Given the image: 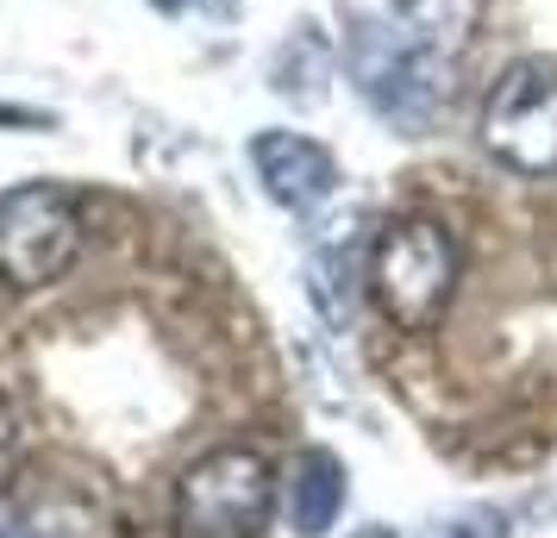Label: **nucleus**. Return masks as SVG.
<instances>
[{"label":"nucleus","instance_id":"1a4fd4ad","mask_svg":"<svg viewBox=\"0 0 557 538\" xmlns=\"http://www.w3.org/2000/svg\"><path fill=\"white\" fill-rule=\"evenodd\" d=\"M0 538H95V513L76 508V501L0 508Z\"/></svg>","mask_w":557,"mask_h":538},{"label":"nucleus","instance_id":"6e6552de","mask_svg":"<svg viewBox=\"0 0 557 538\" xmlns=\"http://www.w3.org/2000/svg\"><path fill=\"white\" fill-rule=\"evenodd\" d=\"M307 295L313 308L326 313V326H351L357 313V257L351 245H326L307 257Z\"/></svg>","mask_w":557,"mask_h":538},{"label":"nucleus","instance_id":"7ed1b4c3","mask_svg":"<svg viewBox=\"0 0 557 538\" xmlns=\"http://www.w3.org/2000/svg\"><path fill=\"white\" fill-rule=\"evenodd\" d=\"M82 207L70 188L57 182H20L0 195V283L32 295V288H51L76 270L82 257Z\"/></svg>","mask_w":557,"mask_h":538},{"label":"nucleus","instance_id":"9d476101","mask_svg":"<svg viewBox=\"0 0 557 538\" xmlns=\"http://www.w3.org/2000/svg\"><path fill=\"white\" fill-rule=\"evenodd\" d=\"M207 13H213V20H232V13H238V7H245V0H201Z\"/></svg>","mask_w":557,"mask_h":538},{"label":"nucleus","instance_id":"f257e3e1","mask_svg":"<svg viewBox=\"0 0 557 538\" xmlns=\"http://www.w3.org/2000/svg\"><path fill=\"white\" fill-rule=\"evenodd\" d=\"M338 57L395 126H426L482 26V0H332Z\"/></svg>","mask_w":557,"mask_h":538},{"label":"nucleus","instance_id":"39448f33","mask_svg":"<svg viewBox=\"0 0 557 538\" xmlns=\"http://www.w3.org/2000/svg\"><path fill=\"white\" fill-rule=\"evenodd\" d=\"M482 151L502 170L557 182V70L513 63L482 101Z\"/></svg>","mask_w":557,"mask_h":538},{"label":"nucleus","instance_id":"423d86ee","mask_svg":"<svg viewBox=\"0 0 557 538\" xmlns=\"http://www.w3.org/2000/svg\"><path fill=\"white\" fill-rule=\"evenodd\" d=\"M251 170H257V182H263V195H270L282 213H295V220H313V213L345 188L338 157H332L320 138L288 132V126L257 132L251 138Z\"/></svg>","mask_w":557,"mask_h":538},{"label":"nucleus","instance_id":"9b49d317","mask_svg":"<svg viewBox=\"0 0 557 538\" xmlns=\"http://www.w3.org/2000/svg\"><path fill=\"white\" fill-rule=\"evenodd\" d=\"M157 13H182V7H188V0H151Z\"/></svg>","mask_w":557,"mask_h":538},{"label":"nucleus","instance_id":"0eeeda50","mask_svg":"<svg viewBox=\"0 0 557 538\" xmlns=\"http://www.w3.org/2000/svg\"><path fill=\"white\" fill-rule=\"evenodd\" d=\"M338 508H345V463L320 445H307L301 458L288 463V526L301 538H326Z\"/></svg>","mask_w":557,"mask_h":538},{"label":"nucleus","instance_id":"20e7f679","mask_svg":"<svg viewBox=\"0 0 557 538\" xmlns=\"http://www.w3.org/2000/svg\"><path fill=\"white\" fill-rule=\"evenodd\" d=\"M270 508H276V476L245 445H220L195 458L176 483L182 538H263Z\"/></svg>","mask_w":557,"mask_h":538},{"label":"nucleus","instance_id":"f03ea898","mask_svg":"<svg viewBox=\"0 0 557 538\" xmlns=\"http://www.w3.org/2000/svg\"><path fill=\"white\" fill-rule=\"evenodd\" d=\"M457 276H463L457 238L426 213L388 220L370 245V263H363V283L376 295V308L413 338L445 326V313L457 301Z\"/></svg>","mask_w":557,"mask_h":538}]
</instances>
